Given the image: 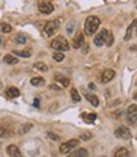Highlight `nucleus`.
Segmentation results:
<instances>
[{
    "label": "nucleus",
    "instance_id": "obj_4",
    "mask_svg": "<svg viewBox=\"0 0 137 157\" xmlns=\"http://www.w3.org/2000/svg\"><path fill=\"white\" fill-rule=\"evenodd\" d=\"M77 146H79V140H68L60 146V153L68 155V152H71Z\"/></svg>",
    "mask_w": 137,
    "mask_h": 157
},
{
    "label": "nucleus",
    "instance_id": "obj_2",
    "mask_svg": "<svg viewBox=\"0 0 137 157\" xmlns=\"http://www.w3.org/2000/svg\"><path fill=\"white\" fill-rule=\"evenodd\" d=\"M51 48L57 52H65V51H68V48H70V44H68V41L62 37V36H57L56 38H53L51 43H50Z\"/></svg>",
    "mask_w": 137,
    "mask_h": 157
},
{
    "label": "nucleus",
    "instance_id": "obj_10",
    "mask_svg": "<svg viewBox=\"0 0 137 157\" xmlns=\"http://www.w3.org/2000/svg\"><path fill=\"white\" fill-rule=\"evenodd\" d=\"M6 153L9 155V157H23L21 150L15 144H9L6 147Z\"/></svg>",
    "mask_w": 137,
    "mask_h": 157
},
{
    "label": "nucleus",
    "instance_id": "obj_20",
    "mask_svg": "<svg viewBox=\"0 0 137 157\" xmlns=\"http://www.w3.org/2000/svg\"><path fill=\"white\" fill-rule=\"evenodd\" d=\"M12 31L13 28L9 23H0V32L2 33H10Z\"/></svg>",
    "mask_w": 137,
    "mask_h": 157
},
{
    "label": "nucleus",
    "instance_id": "obj_15",
    "mask_svg": "<svg viewBox=\"0 0 137 157\" xmlns=\"http://www.w3.org/2000/svg\"><path fill=\"white\" fill-rule=\"evenodd\" d=\"M68 157H88V151H86L85 148L75 150L72 153L68 155Z\"/></svg>",
    "mask_w": 137,
    "mask_h": 157
},
{
    "label": "nucleus",
    "instance_id": "obj_1",
    "mask_svg": "<svg viewBox=\"0 0 137 157\" xmlns=\"http://www.w3.org/2000/svg\"><path fill=\"white\" fill-rule=\"evenodd\" d=\"M100 25V19L95 17V15H92V17H88L86 21H85V24H84V32L86 36H93L98 28Z\"/></svg>",
    "mask_w": 137,
    "mask_h": 157
},
{
    "label": "nucleus",
    "instance_id": "obj_9",
    "mask_svg": "<svg viewBox=\"0 0 137 157\" xmlns=\"http://www.w3.org/2000/svg\"><path fill=\"white\" fill-rule=\"evenodd\" d=\"M53 78L61 87H67L68 85H70V78H68L67 76H65V75H62V74H56Z\"/></svg>",
    "mask_w": 137,
    "mask_h": 157
},
{
    "label": "nucleus",
    "instance_id": "obj_28",
    "mask_svg": "<svg viewBox=\"0 0 137 157\" xmlns=\"http://www.w3.org/2000/svg\"><path fill=\"white\" fill-rule=\"evenodd\" d=\"M25 41H27V38H25V36H23V34H19V36L15 37V42H17V43L23 44V43H25Z\"/></svg>",
    "mask_w": 137,
    "mask_h": 157
},
{
    "label": "nucleus",
    "instance_id": "obj_6",
    "mask_svg": "<svg viewBox=\"0 0 137 157\" xmlns=\"http://www.w3.org/2000/svg\"><path fill=\"white\" fill-rule=\"evenodd\" d=\"M58 28H60V22H58V21H50L45 25V33L48 37H51V36H53L57 32Z\"/></svg>",
    "mask_w": 137,
    "mask_h": 157
},
{
    "label": "nucleus",
    "instance_id": "obj_21",
    "mask_svg": "<svg viewBox=\"0 0 137 157\" xmlns=\"http://www.w3.org/2000/svg\"><path fill=\"white\" fill-rule=\"evenodd\" d=\"M31 84L33 85V86H43L45 85V78L43 77H33L32 80H31Z\"/></svg>",
    "mask_w": 137,
    "mask_h": 157
},
{
    "label": "nucleus",
    "instance_id": "obj_30",
    "mask_svg": "<svg viewBox=\"0 0 137 157\" xmlns=\"http://www.w3.org/2000/svg\"><path fill=\"white\" fill-rule=\"evenodd\" d=\"M80 137H81V140H83V141H88V140H90V138H92V133L85 132V133H83Z\"/></svg>",
    "mask_w": 137,
    "mask_h": 157
},
{
    "label": "nucleus",
    "instance_id": "obj_34",
    "mask_svg": "<svg viewBox=\"0 0 137 157\" xmlns=\"http://www.w3.org/2000/svg\"><path fill=\"white\" fill-rule=\"evenodd\" d=\"M133 100H136V101H137V93H135V94H133Z\"/></svg>",
    "mask_w": 137,
    "mask_h": 157
},
{
    "label": "nucleus",
    "instance_id": "obj_11",
    "mask_svg": "<svg viewBox=\"0 0 137 157\" xmlns=\"http://www.w3.org/2000/svg\"><path fill=\"white\" fill-rule=\"evenodd\" d=\"M38 10H40L42 14H51L53 12V5L50 3L42 2V3L38 4Z\"/></svg>",
    "mask_w": 137,
    "mask_h": 157
},
{
    "label": "nucleus",
    "instance_id": "obj_17",
    "mask_svg": "<svg viewBox=\"0 0 137 157\" xmlns=\"http://www.w3.org/2000/svg\"><path fill=\"white\" fill-rule=\"evenodd\" d=\"M86 100L89 101L93 106H98V105H99V99H98V96L94 95V94H88L86 95Z\"/></svg>",
    "mask_w": 137,
    "mask_h": 157
},
{
    "label": "nucleus",
    "instance_id": "obj_24",
    "mask_svg": "<svg viewBox=\"0 0 137 157\" xmlns=\"http://www.w3.org/2000/svg\"><path fill=\"white\" fill-rule=\"evenodd\" d=\"M14 56H21L23 58H29L31 57V52L29 51H13Z\"/></svg>",
    "mask_w": 137,
    "mask_h": 157
},
{
    "label": "nucleus",
    "instance_id": "obj_8",
    "mask_svg": "<svg viewBox=\"0 0 137 157\" xmlns=\"http://www.w3.org/2000/svg\"><path fill=\"white\" fill-rule=\"evenodd\" d=\"M114 76H115L114 70H112V68H107V70H104L100 75V82L102 84H108L109 81L113 80Z\"/></svg>",
    "mask_w": 137,
    "mask_h": 157
},
{
    "label": "nucleus",
    "instance_id": "obj_25",
    "mask_svg": "<svg viewBox=\"0 0 137 157\" xmlns=\"http://www.w3.org/2000/svg\"><path fill=\"white\" fill-rule=\"evenodd\" d=\"M34 67L37 68V70L42 71V72H46V71H48V66H47L45 62H37V63L34 65Z\"/></svg>",
    "mask_w": 137,
    "mask_h": 157
},
{
    "label": "nucleus",
    "instance_id": "obj_31",
    "mask_svg": "<svg viewBox=\"0 0 137 157\" xmlns=\"http://www.w3.org/2000/svg\"><path fill=\"white\" fill-rule=\"evenodd\" d=\"M47 134H48V137H50L51 140H53V141H58V140H60V137H58V134H55V133H52V132H48Z\"/></svg>",
    "mask_w": 137,
    "mask_h": 157
},
{
    "label": "nucleus",
    "instance_id": "obj_13",
    "mask_svg": "<svg viewBox=\"0 0 137 157\" xmlns=\"http://www.w3.org/2000/svg\"><path fill=\"white\" fill-rule=\"evenodd\" d=\"M5 94H6L8 98L14 99V98H18L19 95H21V91H19L15 86H10V87H8V89L5 90Z\"/></svg>",
    "mask_w": 137,
    "mask_h": 157
},
{
    "label": "nucleus",
    "instance_id": "obj_37",
    "mask_svg": "<svg viewBox=\"0 0 137 157\" xmlns=\"http://www.w3.org/2000/svg\"><path fill=\"white\" fill-rule=\"evenodd\" d=\"M136 86H137V80H136Z\"/></svg>",
    "mask_w": 137,
    "mask_h": 157
},
{
    "label": "nucleus",
    "instance_id": "obj_33",
    "mask_svg": "<svg viewBox=\"0 0 137 157\" xmlns=\"http://www.w3.org/2000/svg\"><path fill=\"white\" fill-rule=\"evenodd\" d=\"M89 87H90L92 90H94V89H95V85H94V84H89Z\"/></svg>",
    "mask_w": 137,
    "mask_h": 157
},
{
    "label": "nucleus",
    "instance_id": "obj_18",
    "mask_svg": "<svg viewBox=\"0 0 137 157\" xmlns=\"http://www.w3.org/2000/svg\"><path fill=\"white\" fill-rule=\"evenodd\" d=\"M32 127H33L32 123H24V124H22L21 127H19V134H25V133H28L29 131L32 129Z\"/></svg>",
    "mask_w": 137,
    "mask_h": 157
},
{
    "label": "nucleus",
    "instance_id": "obj_5",
    "mask_svg": "<svg viewBox=\"0 0 137 157\" xmlns=\"http://www.w3.org/2000/svg\"><path fill=\"white\" fill-rule=\"evenodd\" d=\"M108 36H109V32L107 31V29H102V31L94 37V44L98 47H102L103 44H105Z\"/></svg>",
    "mask_w": 137,
    "mask_h": 157
},
{
    "label": "nucleus",
    "instance_id": "obj_27",
    "mask_svg": "<svg viewBox=\"0 0 137 157\" xmlns=\"http://www.w3.org/2000/svg\"><path fill=\"white\" fill-rule=\"evenodd\" d=\"M8 136H9L8 129L5 128L4 125H0V138H6Z\"/></svg>",
    "mask_w": 137,
    "mask_h": 157
},
{
    "label": "nucleus",
    "instance_id": "obj_23",
    "mask_svg": "<svg viewBox=\"0 0 137 157\" xmlns=\"http://www.w3.org/2000/svg\"><path fill=\"white\" fill-rule=\"evenodd\" d=\"M70 94H71V98H72L74 101H80V100H81V96H80L79 91H77L76 89H74V87L70 90Z\"/></svg>",
    "mask_w": 137,
    "mask_h": 157
},
{
    "label": "nucleus",
    "instance_id": "obj_36",
    "mask_svg": "<svg viewBox=\"0 0 137 157\" xmlns=\"http://www.w3.org/2000/svg\"><path fill=\"white\" fill-rule=\"evenodd\" d=\"M0 44H2V38H0Z\"/></svg>",
    "mask_w": 137,
    "mask_h": 157
},
{
    "label": "nucleus",
    "instance_id": "obj_7",
    "mask_svg": "<svg viewBox=\"0 0 137 157\" xmlns=\"http://www.w3.org/2000/svg\"><path fill=\"white\" fill-rule=\"evenodd\" d=\"M114 136L117 138H121V140H130L131 138V131L127 128V127L121 125L114 131Z\"/></svg>",
    "mask_w": 137,
    "mask_h": 157
},
{
    "label": "nucleus",
    "instance_id": "obj_38",
    "mask_svg": "<svg viewBox=\"0 0 137 157\" xmlns=\"http://www.w3.org/2000/svg\"><path fill=\"white\" fill-rule=\"evenodd\" d=\"M103 157H105V156H103Z\"/></svg>",
    "mask_w": 137,
    "mask_h": 157
},
{
    "label": "nucleus",
    "instance_id": "obj_22",
    "mask_svg": "<svg viewBox=\"0 0 137 157\" xmlns=\"http://www.w3.org/2000/svg\"><path fill=\"white\" fill-rule=\"evenodd\" d=\"M83 119H84L86 123H93V122L96 119V114H94V113L84 114V115H83Z\"/></svg>",
    "mask_w": 137,
    "mask_h": 157
},
{
    "label": "nucleus",
    "instance_id": "obj_29",
    "mask_svg": "<svg viewBox=\"0 0 137 157\" xmlns=\"http://www.w3.org/2000/svg\"><path fill=\"white\" fill-rule=\"evenodd\" d=\"M113 42H114V38H113V34H112V33H109L108 38H107V42H105V44H107V46H108V47H111V46L113 44Z\"/></svg>",
    "mask_w": 137,
    "mask_h": 157
},
{
    "label": "nucleus",
    "instance_id": "obj_16",
    "mask_svg": "<svg viewBox=\"0 0 137 157\" xmlns=\"http://www.w3.org/2000/svg\"><path fill=\"white\" fill-rule=\"evenodd\" d=\"M3 60H4V62L8 63V65H15V63H18V58H17L14 55H10V53L5 55Z\"/></svg>",
    "mask_w": 137,
    "mask_h": 157
},
{
    "label": "nucleus",
    "instance_id": "obj_32",
    "mask_svg": "<svg viewBox=\"0 0 137 157\" xmlns=\"http://www.w3.org/2000/svg\"><path fill=\"white\" fill-rule=\"evenodd\" d=\"M50 89H52V90H60L61 87H58L57 85H50Z\"/></svg>",
    "mask_w": 137,
    "mask_h": 157
},
{
    "label": "nucleus",
    "instance_id": "obj_12",
    "mask_svg": "<svg viewBox=\"0 0 137 157\" xmlns=\"http://www.w3.org/2000/svg\"><path fill=\"white\" fill-rule=\"evenodd\" d=\"M83 46H84V34L81 32H79L75 34V37L72 39V47L77 50V48H80Z\"/></svg>",
    "mask_w": 137,
    "mask_h": 157
},
{
    "label": "nucleus",
    "instance_id": "obj_19",
    "mask_svg": "<svg viewBox=\"0 0 137 157\" xmlns=\"http://www.w3.org/2000/svg\"><path fill=\"white\" fill-rule=\"evenodd\" d=\"M136 25H137V21H133V22L131 23V25H130L128 28H127V32H126V36H124V39H126V41H128V39H131L133 27H136Z\"/></svg>",
    "mask_w": 137,
    "mask_h": 157
},
{
    "label": "nucleus",
    "instance_id": "obj_26",
    "mask_svg": "<svg viewBox=\"0 0 137 157\" xmlns=\"http://www.w3.org/2000/svg\"><path fill=\"white\" fill-rule=\"evenodd\" d=\"M52 57H53V60L55 61H57V62H61V61H64V58H65V55L62 53V52H55L53 55H52Z\"/></svg>",
    "mask_w": 137,
    "mask_h": 157
},
{
    "label": "nucleus",
    "instance_id": "obj_35",
    "mask_svg": "<svg viewBox=\"0 0 137 157\" xmlns=\"http://www.w3.org/2000/svg\"><path fill=\"white\" fill-rule=\"evenodd\" d=\"M136 34H137V25H136Z\"/></svg>",
    "mask_w": 137,
    "mask_h": 157
},
{
    "label": "nucleus",
    "instance_id": "obj_14",
    "mask_svg": "<svg viewBox=\"0 0 137 157\" xmlns=\"http://www.w3.org/2000/svg\"><path fill=\"white\" fill-rule=\"evenodd\" d=\"M114 157H131V156H130V152L127 148H124V147H119L118 150H115Z\"/></svg>",
    "mask_w": 137,
    "mask_h": 157
},
{
    "label": "nucleus",
    "instance_id": "obj_3",
    "mask_svg": "<svg viewBox=\"0 0 137 157\" xmlns=\"http://www.w3.org/2000/svg\"><path fill=\"white\" fill-rule=\"evenodd\" d=\"M126 119L131 125H137V105L136 104H131L127 108Z\"/></svg>",
    "mask_w": 137,
    "mask_h": 157
}]
</instances>
